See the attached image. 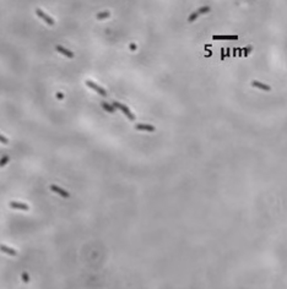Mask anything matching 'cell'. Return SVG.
Returning <instances> with one entry per match:
<instances>
[{"instance_id": "obj_1", "label": "cell", "mask_w": 287, "mask_h": 289, "mask_svg": "<svg viewBox=\"0 0 287 289\" xmlns=\"http://www.w3.org/2000/svg\"><path fill=\"white\" fill-rule=\"evenodd\" d=\"M113 105H114V107H117V108H119V109H120V110H121V112H123L125 115H127V117H128L130 120H134V119H135L134 114L130 112V109H129L128 107H125L124 104H120L119 102H113Z\"/></svg>"}, {"instance_id": "obj_2", "label": "cell", "mask_w": 287, "mask_h": 289, "mask_svg": "<svg viewBox=\"0 0 287 289\" xmlns=\"http://www.w3.org/2000/svg\"><path fill=\"white\" fill-rule=\"evenodd\" d=\"M86 85H87V86H90V87H91L92 89H95L96 92H98L101 96H103V97H107V96H108V93H107V92L104 91V89H103L102 87H99L98 85H96V83H95V82H92L91 80H87V81H86Z\"/></svg>"}, {"instance_id": "obj_3", "label": "cell", "mask_w": 287, "mask_h": 289, "mask_svg": "<svg viewBox=\"0 0 287 289\" xmlns=\"http://www.w3.org/2000/svg\"><path fill=\"white\" fill-rule=\"evenodd\" d=\"M36 14H37L39 17H42V19L49 25V26H53V25H54V21H53V19H52V17H49L48 15H46L41 9H37V10H36Z\"/></svg>"}, {"instance_id": "obj_4", "label": "cell", "mask_w": 287, "mask_h": 289, "mask_svg": "<svg viewBox=\"0 0 287 289\" xmlns=\"http://www.w3.org/2000/svg\"><path fill=\"white\" fill-rule=\"evenodd\" d=\"M10 207H11V208H15V210H22V211H28V210H30L28 205L21 204V202H15V201L10 202Z\"/></svg>"}, {"instance_id": "obj_5", "label": "cell", "mask_w": 287, "mask_h": 289, "mask_svg": "<svg viewBox=\"0 0 287 289\" xmlns=\"http://www.w3.org/2000/svg\"><path fill=\"white\" fill-rule=\"evenodd\" d=\"M50 190L54 191V192H57V194H59L62 197H69V196H70V194H69L68 191L63 190L62 188H59V186H57V185H50Z\"/></svg>"}, {"instance_id": "obj_6", "label": "cell", "mask_w": 287, "mask_h": 289, "mask_svg": "<svg viewBox=\"0 0 287 289\" xmlns=\"http://www.w3.org/2000/svg\"><path fill=\"white\" fill-rule=\"evenodd\" d=\"M0 251L5 252V254H8V255H10V256H16V255H17V252H16L14 249H11V247H9V246H6V245H4V244H0Z\"/></svg>"}, {"instance_id": "obj_7", "label": "cell", "mask_w": 287, "mask_h": 289, "mask_svg": "<svg viewBox=\"0 0 287 289\" xmlns=\"http://www.w3.org/2000/svg\"><path fill=\"white\" fill-rule=\"evenodd\" d=\"M55 49H57L59 53H62L63 55L68 57V58H74V53H73V51H70V50H68V49H65V48L62 47V45H57Z\"/></svg>"}, {"instance_id": "obj_8", "label": "cell", "mask_w": 287, "mask_h": 289, "mask_svg": "<svg viewBox=\"0 0 287 289\" xmlns=\"http://www.w3.org/2000/svg\"><path fill=\"white\" fill-rule=\"evenodd\" d=\"M136 130H144V131H155V126L152 125H147V124H137L136 125Z\"/></svg>"}, {"instance_id": "obj_9", "label": "cell", "mask_w": 287, "mask_h": 289, "mask_svg": "<svg viewBox=\"0 0 287 289\" xmlns=\"http://www.w3.org/2000/svg\"><path fill=\"white\" fill-rule=\"evenodd\" d=\"M252 86L258 87V88L263 89V91H270V89H271L270 86H267V85H265V83H261V82H259V81H255V80L252 81Z\"/></svg>"}, {"instance_id": "obj_10", "label": "cell", "mask_w": 287, "mask_h": 289, "mask_svg": "<svg viewBox=\"0 0 287 289\" xmlns=\"http://www.w3.org/2000/svg\"><path fill=\"white\" fill-rule=\"evenodd\" d=\"M213 39H227V41H232V39H237L238 38V36H213L212 37Z\"/></svg>"}, {"instance_id": "obj_11", "label": "cell", "mask_w": 287, "mask_h": 289, "mask_svg": "<svg viewBox=\"0 0 287 289\" xmlns=\"http://www.w3.org/2000/svg\"><path fill=\"white\" fill-rule=\"evenodd\" d=\"M109 16H111L109 12H101V14L97 15V19H98V20H102V19H107V17H109Z\"/></svg>"}, {"instance_id": "obj_12", "label": "cell", "mask_w": 287, "mask_h": 289, "mask_svg": "<svg viewBox=\"0 0 287 289\" xmlns=\"http://www.w3.org/2000/svg\"><path fill=\"white\" fill-rule=\"evenodd\" d=\"M8 162H9V156H4L2 159H0V167H4Z\"/></svg>"}, {"instance_id": "obj_13", "label": "cell", "mask_w": 287, "mask_h": 289, "mask_svg": "<svg viewBox=\"0 0 287 289\" xmlns=\"http://www.w3.org/2000/svg\"><path fill=\"white\" fill-rule=\"evenodd\" d=\"M198 16H199V12H198V11H196V12H193V14H191V15L188 17V21H189V22H193V21H194V20H195Z\"/></svg>"}, {"instance_id": "obj_14", "label": "cell", "mask_w": 287, "mask_h": 289, "mask_svg": "<svg viewBox=\"0 0 287 289\" xmlns=\"http://www.w3.org/2000/svg\"><path fill=\"white\" fill-rule=\"evenodd\" d=\"M102 107H103V108H106V109L108 110L109 113H114V109H113L112 107H109V105L107 104V103H104V102H103V103H102Z\"/></svg>"}, {"instance_id": "obj_15", "label": "cell", "mask_w": 287, "mask_h": 289, "mask_svg": "<svg viewBox=\"0 0 287 289\" xmlns=\"http://www.w3.org/2000/svg\"><path fill=\"white\" fill-rule=\"evenodd\" d=\"M209 11H210V8H209V6H204V8H200L198 12H199V15H200V14H206V12H209Z\"/></svg>"}, {"instance_id": "obj_16", "label": "cell", "mask_w": 287, "mask_h": 289, "mask_svg": "<svg viewBox=\"0 0 287 289\" xmlns=\"http://www.w3.org/2000/svg\"><path fill=\"white\" fill-rule=\"evenodd\" d=\"M21 276H22V279H24V282H26V283H27V282L30 281V276L27 275V272H22V275H21Z\"/></svg>"}, {"instance_id": "obj_17", "label": "cell", "mask_w": 287, "mask_h": 289, "mask_svg": "<svg viewBox=\"0 0 287 289\" xmlns=\"http://www.w3.org/2000/svg\"><path fill=\"white\" fill-rule=\"evenodd\" d=\"M250 50H252V45H249V47H247V49L244 50V57H247L248 54L250 53Z\"/></svg>"}, {"instance_id": "obj_18", "label": "cell", "mask_w": 287, "mask_h": 289, "mask_svg": "<svg viewBox=\"0 0 287 289\" xmlns=\"http://www.w3.org/2000/svg\"><path fill=\"white\" fill-rule=\"evenodd\" d=\"M0 142H2V143H4V144H8V140L4 137V136H2V135H0Z\"/></svg>"}, {"instance_id": "obj_19", "label": "cell", "mask_w": 287, "mask_h": 289, "mask_svg": "<svg viewBox=\"0 0 287 289\" xmlns=\"http://www.w3.org/2000/svg\"><path fill=\"white\" fill-rule=\"evenodd\" d=\"M63 97H64L63 93H57V98H58V99H63Z\"/></svg>"}, {"instance_id": "obj_20", "label": "cell", "mask_w": 287, "mask_h": 289, "mask_svg": "<svg viewBox=\"0 0 287 289\" xmlns=\"http://www.w3.org/2000/svg\"><path fill=\"white\" fill-rule=\"evenodd\" d=\"M135 48H136L135 44H131V45H130V49H131V50H135Z\"/></svg>"}]
</instances>
